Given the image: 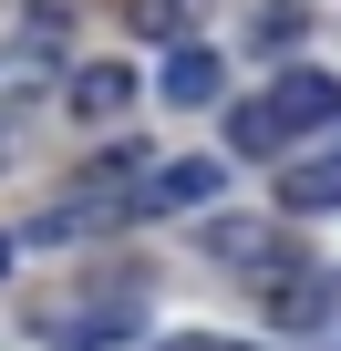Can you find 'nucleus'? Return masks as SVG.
Listing matches in <instances>:
<instances>
[{"label":"nucleus","mask_w":341,"mask_h":351,"mask_svg":"<svg viewBox=\"0 0 341 351\" xmlns=\"http://www.w3.org/2000/svg\"><path fill=\"white\" fill-rule=\"evenodd\" d=\"M279 134H290V124H279V104H238V114H228V155H269Z\"/></svg>","instance_id":"nucleus-7"},{"label":"nucleus","mask_w":341,"mask_h":351,"mask_svg":"<svg viewBox=\"0 0 341 351\" xmlns=\"http://www.w3.org/2000/svg\"><path fill=\"white\" fill-rule=\"evenodd\" d=\"M124 104H134V73H124V62H83V73H73V114H83V124H114Z\"/></svg>","instance_id":"nucleus-4"},{"label":"nucleus","mask_w":341,"mask_h":351,"mask_svg":"<svg viewBox=\"0 0 341 351\" xmlns=\"http://www.w3.org/2000/svg\"><path fill=\"white\" fill-rule=\"evenodd\" d=\"M165 351H217V341H165Z\"/></svg>","instance_id":"nucleus-10"},{"label":"nucleus","mask_w":341,"mask_h":351,"mask_svg":"<svg viewBox=\"0 0 341 351\" xmlns=\"http://www.w3.org/2000/svg\"><path fill=\"white\" fill-rule=\"evenodd\" d=\"M228 186V155H165L145 186H134V217H176V207H217Z\"/></svg>","instance_id":"nucleus-1"},{"label":"nucleus","mask_w":341,"mask_h":351,"mask_svg":"<svg viewBox=\"0 0 341 351\" xmlns=\"http://www.w3.org/2000/svg\"><path fill=\"white\" fill-rule=\"evenodd\" d=\"M279 207H290V217H320V207H341V155H310V165H290V176H279Z\"/></svg>","instance_id":"nucleus-5"},{"label":"nucleus","mask_w":341,"mask_h":351,"mask_svg":"<svg viewBox=\"0 0 341 351\" xmlns=\"http://www.w3.org/2000/svg\"><path fill=\"white\" fill-rule=\"evenodd\" d=\"M217 258H228V269H259V258H269V228H248V217H217Z\"/></svg>","instance_id":"nucleus-9"},{"label":"nucleus","mask_w":341,"mask_h":351,"mask_svg":"<svg viewBox=\"0 0 341 351\" xmlns=\"http://www.w3.org/2000/svg\"><path fill=\"white\" fill-rule=\"evenodd\" d=\"M217 83H228V73H217V52H197V42H176V52H165V73H155V93H165V104H187V114L217 104Z\"/></svg>","instance_id":"nucleus-3"},{"label":"nucleus","mask_w":341,"mask_h":351,"mask_svg":"<svg viewBox=\"0 0 341 351\" xmlns=\"http://www.w3.org/2000/svg\"><path fill=\"white\" fill-rule=\"evenodd\" d=\"M269 104H279V124H290V134L341 124V83H331V73H279V93H269Z\"/></svg>","instance_id":"nucleus-2"},{"label":"nucleus","mask_w":341,"mask_h":351,"mask_svg":"<svg viewBox=\"0 0 341 351\" xmlns=\"http://www.w3.org/2000/svg\"><path fill=\"white\" fill-rule=\"evenodd\" d=\"M124 330H134L124 310H62V320H52V351H114Z\"/></svg>","instance_id":"nucleus-6"},{"label":"nucleus","mask_w":341,"mask_h":351,"mask_svg":"<svg viewBox=\"0 0 341 351\" xmlns=\"http://www.w3.org/2000/svg\"><path fill=\"white\" fill-rule=\"evenodd\" d=\"M124 21H134L145 42H187V21H197V0H124Z\"/></svg>","instance_id":"nucleus-8"}]
</instances>
